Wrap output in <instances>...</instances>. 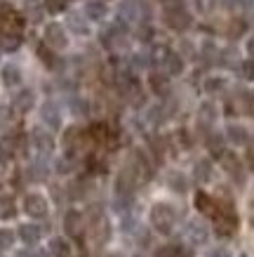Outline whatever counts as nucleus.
<instances>
[{
	"mask_svg": "<svg viewBox=\"0 0 254 257\" xmlns=\"http://www.w3.org/2000/svg\"><path fill=\"white\" fill-rule=\"evenodd\" d=\"M151 219H153V226L162 234H167L172 224H174V210L169 205H155L153 212H151Z\"/></svg>",
	"mask_w": 254,
	"mask_h": 257,
	"instance_id": "obj_1",
	"label": "nucleus"
},
{
	"mask_svg": "<svg viewBox=\"0 0 254 257\" xmlns=\"http://www.w3.org/2000/svg\"><path fill=\"white\" fill-rule=\"evenodd\" d=\"M45 43L50 47H54V50H64V47L69 45V36H66V31H64L59 24H47Z\"/></svg>",
	"mask_w": 254,
	"mask_h": 257,
	"instance_id": "obj_2",
	"label": "nucleus"
},
{
	"mask_svg": "<svg viewBox=\"0 0 254 257\" xmlns=\"http://www.w3.org/2000/svg\"><path fill=\"white\" fill-rule=\"evenodd\" d=\"M165 22H167L169 29L184 31V29H188V24H191V17H188V12H184L181 8H169L167 12H165Z\"/></svg>",
	"mask_w": 254,
	"mask_h": 257,
	"instance_id": "obj_3",
	"label": "nucleus"
},
{
	"mask_svg": "<svg viewBox=\"0 0 254 257\" xmlns=\"http://www.w3.org/2000/svg\"><path fill=\"white\" fill-rule=\"evenodd\" d=\"M24 208H26V212H29L31 217H45L47 203H45V198H43V196L31 194V196H26V201H24Z\"/></svg>",
	"mask_w": 254,
	"mask_h": 257,
	"instance_id": "obj_4",
	"label": "nucleus"
},
{
	"mask_svg": "<svg viewBox=\"0 0 254 257\" xmlns=\"http://www.w3.org/2000/svg\"><path fill=\"white\" fill-rule=\"evenodd\" d=\"M85 15L90 17L92 22H99L106 17V5L101 3V0H90L87 5H85Z\"/></svg>",
	"mask_w": 254,
	"mask_h": 257,
	"instance_id": "obj_5",
	"label": "nucleus"
},
{
	"mask_svg": "<svg viewBox=\"0 0 254 257\" xmlns=\"http://www.w3.org/2000/svg\"><path fill=\"white\" fill-rule=\"evenodd\" d=\"M226 137H228L233 144H247V140H249V135H247V130L242 125H228V127H226Z\"/></svg>",
	"mask_w": 254,
	"mask_h": 257,
	"instance_id": "obj_6",
	"label": "nucleus"
},
{
	"mask_svg": "<svg viewBox=\"0 0 254 257\" xmlns=\"http://www.w3.org/2000/svg\"><path fill=\"white\" fill-rule=\"evenodd\" d=\"M50 252H52L54 257H71V245L64 238H54L52 243H50Z\"/></svg>",
	"mask_w": 254,
	"mask_h": 257,
	"instance_id": "obj_7",
	"label": "nucleus"
},
{
	"mask_svg": "<svg viewBox=\"0 0 254 257\" xmlns=\"http://www.w3.org/2000/svg\"><path fill=\"white\" fill-rule=\"evenodd\" d=\"M165 66H167V71L172 73V76H179L181 71H184V59L179 55H174V52H169L167 62H165Z\"/></svg>",
	"mask_w": 254,
	"mask_h": 257,
	"instance_id": "obj_8",
	"label": "nucleus"
},
{
	"mask_svg": "<svg viewBox=\"0 0 254 257\" xmlns=\"http://www.w3.org/2000/svg\"><path fill=\"white\" fill-rule=\"evenodd\" d=\"M3 80H5L8 87H12L22 80V73H19V69H15V66H5V69H3Z\"/></svg>",
	"mask_w": 254,
	"mask_h": 257,
	"instance_id": "obj_9",
	"label": "nucleus"
},
{
	"mask_svg": "<svg viewBox=\"0 0 254 257\" xmlns=\"http://www.w3.org/2000/svg\"><path fill=\"white\" fill-rule=\"evenodd\" d=\"M120 12H123V17L127 15V19L130 22H134L139 17V3L137 0H123V8H120Z\"/></svg>",
	"mask_w": 254,
	"mask_h": 257,
	"instance_id": "obj_10",
	"label": "nucleus"
},
{
	"mask_svg": "<svg viewBox=\"0 0 254 257\" xmlns=\"http://www.w3.org/2000/svg\"><path fill=\"white\" fill-rule=\"evenodd\" d=\"M26 15H29V19H31L33 24H38L40 19H43V8L38 5V0H29V3H26Z\"/></svg>",
	"mask_w": 254,
	"mask_h": 257,
	"instance_id": "obj_11",
	"label": "nucleus"
},
{
	"mask_svg": "<svg viewBox=\"0 0 254 257\" xmlns=\"http://www.w3.org/2000/svg\"><path fill=\"white\" fill-rule=\"evenodd\" d=\"M15 106L19 111H29L33 106V92H29V90H24L19 97L15 99Z\"/></svg>",
	"mask_w": 254,
	"mask_h": 257,
	"instance_id": "obj_12",
	"label": "nucleus"
},
{
	"mask_svg": "<svg viewBox=\"0 0 254 257\" xmlns=\"http://www.w3.org/2000/svg\"><path fill=\"white\" fill-rule=\"evenodd\" d=\"M43 8H45L50 15H59V12H64V10L69 8V0H45Z\"/></svg>",
	"mask_w": 254,
	"mask_h": 257,
	"instance_id": "obj_13",
	"label": "nucleus"
},
{
	"mask_svg": "<svg viewBox=\"0 0 254 257\" xmlns=\"http://www.w3.org/2000/svg\"><path fill=\"white\" fill-rule=\"evenodd\" d=\"M188 236H191L195 243H202L205 238H207V231H205V226H202V224L191 222V226H188Z\"/></svg>",
	"mask_w": 254,
	"mask_h": 257,
	"instance_id": "obj_14",
	"label": "nucleus"
},
{
	"mask_svg": "<svg viewBox=\"0 0 254 257\" xmlns=\"http://www.w3.org/2000/svg\"><path fill=\"white\" fill-rule=\"evenodd\" d=\"M19 234H22V238L26 243H36V241H38V236H40V231H38V226L26 224V226H22V229H19Z\"/></svg>",
	"mask_w": 254,
	"mask_h": 257,
	"instance_id": "obj_15",
	"label": "nucleus"
},
{
	"mask_svg": "<svg viewBox=\"0 0 254 257\" xmlns=\"http://www.w3.org/2000/svg\"><path fill=\"white\" fill-rule=\"evenodd\" d=\"M151 87H153L158 94H165L167 92V78L160 76V73H153V76H151Z\"/></svg>",
	"mask_w": 254,
	"mask_h": 257,
	"instance_id": "obj_16",
	"label": "nucleus"
},
{
	"mask_svg": "<svg viewBox=\"0 0 254 257\" xmlns=\"http://www.w3.org/2000/svg\"><path fill=\"white\" fill-rule=\"evenodd\" d=\"M10 217H15V203L10 198H3L0 201V219H10Z\"/></svg>",
	"mask_w": 254,
	"mask_h": 257,
	"instance_id": "obj_17",
	"label": "nucleus"
},
{
	"mask_svg": "<svg viewBox=\"0 0 254 257\" xmlns=\"http://www.w3.org/2000/svg\"><path fill=\"white\" fill-rule=\"evenodd\" d=\"M195 177L200 179V182L209 179V161H200V163L195 165Z\"/></svg>",
	"mask_w": 254,
	"mask_h": 257,
	"instance_id": "obj_18",
	"label": "nucleus"
},
{
	"mask_svg": "<svg viewBox=\"0 0 254 257\" xmlns=\"http://www.w3.org/2000/svg\"><path fill=\"white\" fill-rule=\"evenodd\" d=\"M12 243H15L12 231H8V229H0V250H8Z\"/></svg>",
	"mask_w": 254,
	"mask_h": 257,
	"instance_id": "obj_19",
	"label": "nucleus"
},
{
	"mask_svg": "<svg viewBox=\"0 0 254 257\" xmlns=\"http://www.w3.org/2000/svg\"><path fill=\"white\" fill-rule=\"evenodd\" d=\"M78 224H80V215L78 212H69L66 215V231H78Z\"/></svg>",
	"mask_w": 254,
	"mask_h": 257,
	"instance_id": "obj_20",
	"label": "nucleus"
},
{
	"mask_svg": "<svg viewBox=\"0 0 254 257\" xmlns=\"http://www.w3.org/2000/svg\"><path fill=\"white\" fill-rule=\"evenodd\" d=\"M195 203H198V208H200L202 212H212V208H214V203L209 201V196H205V194L198 196V201Z\"/></svg>",
	"mask_w": 254,
	"mask_h": 257,
	"instance_id": "obj_21",
	"label": "nucleus"
},
{
	"mask_svg": "<svg viewBox=\"0 0 254 257\" xmlns=\"http://www.w3.org/2000/svg\"><path fill=\"white\" fill-rule=\"evenodd\" d=\"M0 45H3V50H17L19 47V36H5Z\"/></svg>",
	"mask_w": 254,
	"mask_h": 257,
	"instance_id": "obj_22",
	"label": "nucleus"
},
{
	"mask_svg": "<svg viewBox=\"0 0 254 257\" xmlns=\"http://www.w3.org/2000/svg\"><path fill=\"white\" fill-rule=\"evenodd\" d=\"M223 85H226V80L223 78H209L205 87H207V92H216V90H221Z\"/></svg>",
	"mask_w": 254,
	"mask_h": 257,
	"instance_id": "obj_23",
	"label": "nucleus"
},
{
	"mask_svg": "<svg viewBox=\"0 0 254 257\" xmlns=\"http://www.w3.org/2000/svg\"><path fill=\"white\" fill-rule=\"evenodd\" d=\"M36 142H38V147H40V149H50V147H52L50 137H45L43 133H36Z\"/></svg>",
	"mask_w": 254,
	"mask_h": 257,
	"instance_id": "obj_24",
	"label": "nucleus"
},
{
	"mask_svg": "<svg viewBox=\"0 0 254 257\" xmlns=\"http://www.w3.org/2000/svg\"><path fill=\"white\" fill-rule=\"evenodd\" d=\"M242 76H245L247 80L254 78V64L252 62H245V64H242Z\"/></svg>",
	"mask_w": 254,
	"mask_h": 257,
	"instance_id": "obj_25",
	"label": "nucleus"
},
{
	"mask_svg": "<svg viewBox=\"0 0 254 257\" xmlns=\"http://www.w3.org/2000/svg\"><path fill=\"white\" fill-rule=\"evenodd\" d=\"M8 123H10V109L8 106H0V127Z\"/></svg>",
	"mask_w": 254,
	"mask_h": 257,
	"instance_id": "obj_26",
	"label": "nucleus"
},
{
	"mask_svg": "<svg viewBox=\"0 0 254 257\" xmlns=\"http://www.w3.org/2000/svg\"><path fill=\"white\" fill-rule=\"evenodd\" d=\"M195 8L200 10V12H207L212 8V0H195Z\"/></svg>",
	"mask_w": 254,
	"mask_h": 257,
	"instance_id": "obj_27",
	"label": "nucleus"
},
{
	"mask_svg": "<svg viewBox=\"0 0 254 257\" xmlns=\"http://www.w3.org/2000/svg\"><path fill=\"white\" fill-rule=\"evenodd\" d=\"M207 257H231V255H228V250H223V248H214Z\"/></svg>",
	"mask_w": 254,
	"mask_h": 257,
	"instance_id": "obj_28",
	"label": "nucleus"
},
{
	"mask_svg": "<svg viewBox=\"0 0 254 257\" xmlns=\"http://www.w3.org/2000/svg\"><path fill=\"white\" fill-rule=\"evenodd\" d=\"M73 29H76L78 33H87V29L80 24V19H78V17H73Z\"/></svg>",
	"mask_w": 254,
	"mask_h": 257,
	"instance_id": "obj_29",
	"label": "nucleus"
},
{
	"mask_svg": "<svg viewBox=\"0 0 254 257\" xmlns=\"http://www.w3.org/2000/svg\"><path fill=\"white\" fill-rule=\"evenodd\" d=\"M137 257H139V255H137Z\"/></svg>",
	"mask_w": 254,
	"mask_h": 257,
	"instance_id": "obj_30",
	"label": "nucleus"
}]
</instances>
